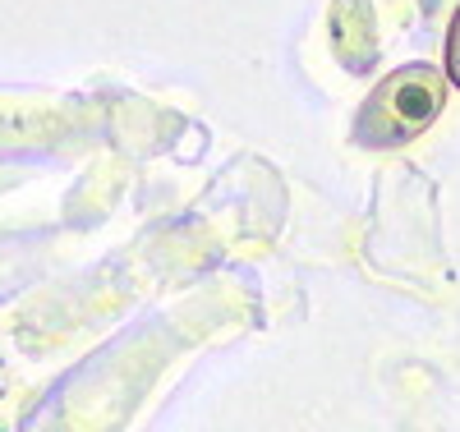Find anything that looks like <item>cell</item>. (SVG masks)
I'll list each match as a JSON object with an SVG mask.
<instances>
[{
    "label": "cell",
    "mask_w": 460,
    "mask_h": 432,
    "mask_svg": "<svg viewBox=\"0 0 460 432\" xmlns=\"http://www.w3.org/2000/svg\"><path fill=\"white\" fill-rule=\"evenodd\" d=\"M447 101V78L433 65H401L364 97L355 115V143L359 147H401L424 134Z\"/></svg>",
    "instance_id": "1"
},
{
    "label": "cell",
    "mask_w": 460,
    "mask_h": 432,
    "mask_svg": "<svg viewBox=\"0 0 460 432\" xmlns=\"http://www.w3.org/2000/svg\"><path fill=\"white\" fill-rule=\"evenodd\" d=\"M332 47L350 74L373 69L377 60V19L368 0H336L332 5Z\"/></svg>",
    "instance_id": "2"
},
{
    "label": "cell",
    "mask_w": 460,
    "mask_h": 432,
    "mask_svg": "<svg viewBox=\"0 0 460 432\" xmlns=\"http://www.w3.org/2000/svg\"><path fill=\"white\" fill-rule=\"evenodd\" d=\"M447 84L460 88V5L451 14V32H447Z\"/></svg>",
    "instance_id": "3"
}]
</instances>
